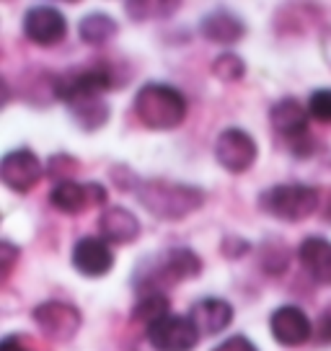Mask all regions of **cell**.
<instances>
[{"label": "cell", "instance_id": "cell-9", "mask_svg": "<svg viewBox=\"0 0 331 351\" xmlns=\"http://www.w3.org/2000/svg\"><path fill=\"white\" fill-rule=\"evenodd\" d=\"M215 158L228 173H246L249 168H254L256 158H259V145L246 130L228 127L218 134Z\"/></svg>", "mask_w": 331, "mask_h": 351}, {"label": "cell", "instance_id": "cell-4", "mask_svg": "<svg viewBox=\"0 0 331 351\" xmlns=\"http://www.w3.org/2000/svg\"><path fill=\"white\" fill-rule=\"evenodd\" d=\"M319 189L308 184H277L259 194V209L282 222H303L319 209Z\"/></svg>", "mask_w": 331, "mask_h": 351}, {"label": "cell", "instance_id": "cell-21", "mask_svg": "<svg viewBox=\"0 0 331 351\" xmlns=\"http://www.w3.org/2000/svg\"><path fill=\"white\" fill-rule=\"evenodd\" d=\"M166 315H171V302L166 295H143L137 297V302L133 307V323H143L145 328L158 323Z\"/></svg>", "mask_w": 331, "mask_h": 351}, {"label": "cell", "instance_id": "cell-18", "mask_svg": "<svg viewBox=\"0 0 331 351\" xmlns=\"http://www.w3.org/2000/svg\"><path fill=\"white\" fill-rule=\"evenodd\" d=\"M298 258L313 282L331 285V241L321 235H308L300 243Z\"/></svg>", "mask_w": 331, "mask_h": 351}, {"label": "cell", "instance_id": "cell-10", "mask_svg": "<svg viewBox=\"0 0 331 351\" xmlns=\"http://www.w3.org/2000/svg\"><path fill=\"white\" fill-rule=\"evenodd\" d=\"M45 173L42 160L29 147H16L0 160V181L16 194H29Z\"/></svg>", "mask_w": 331, "mask_h": 351}, {"label": "cell", "instance_id": "cell-25", "mask_svg": "<svg viewBox=\"0 0 331 351\" xmlns=\"http://www.w3.org/2000/svg\"><path fill=\"white\" fill-rule=\"evenodd\" d=\"M308 114L310 119L321 121V124H331V88H319L310 93Z\"/></svg>", "mask_w": 331, "mask_h": 351}, {"label": "cell", "instance_id": "cell-7", "mask_svg": "<svg viewBox=\"0 0 331 351\" xmlns=\"http://www.w3.org/2000/svg\"><path fill=\"white\" fill-rule=\"evenodd\" d=\"M32 318L36 328L42 330V336L49 341L65 343V341L76 339V333L83 326V313L70 302L62 300H47L32 310Z\"/></svg>", "mask_w": 331, "mask_h": 351}, {"label": "cell", "instance_id": "cell-27", "mask_svg": "<svg viewBox=\"0 0 331 351\" xmlns=\"http://www.w3.org/2000/svg\"><path fill=\"white\" fill-rule=\"evenodd\" d=\"M19 258H21V248L19 245H13L11 241L0 243V282H8V276H11L13 266H16Z\"/></svg>", "mask_w": 331, "mask_h": 351}, {"label": "cell", "instance_id": "cell-14", "mask_svg": "<svg viewBox=\"0 0 331 351\" xmlns=\"http://www.w3.org/2000/svg\"><path fill=\"white\" fill-rule=\"evenodd\" d=\"M73 266L80 276H89V279H101L114 269V251L104 238H80L73 245Z\"/></svg>", "mask_w": 331, "mask_h": 351}, {"label": "cell", "instance_id": "cell-30", "mask_svg": "<svg viewBox=\"0 0 331 351\" xmlns=\"http://www.w3.org/2000/svg\"><path fill=\"white\" fill-rule=\"evenodd\" d=\"M212 351H259L254 346V341L246 339V336H231V339H225L222 343H218Z\"/></svg>", "mask_w": 331, "mask_h": 351}, {"label": "cell", "instance_id": "cell-15", "mask_svg": "<svg viewBox=\"0 0 331 351\" xmlns=\"http://www.w3.org/2000/svg\"><path fill=\"white\" fill-rule=\"evenodd\" d=\"M233 315L236 310L228 300H220V297H205L192 305L189 310V318L197 326L199 336H218L233 323Z\"/></svg>", "mask_w": 331, "mask_h": 351}, {"label": "cell", "instance_id": "cell-32", "mask_svg": "<svg viewBox=\"0 0 331 351\" xmlns=\"http://www.w3.org/2000/svg\"><path fill=\"white\" fill-rule=\"evenodd\" d=\"M326 219H329V222H331V207L326 209Z\"/></svg>", "mask_w": 331, "mask_h": 351}, {"label": "cell", "instance_id": "cell-29", "mask_svg": "<svg viewBox=\"0 0 331 351\" xmlns=\"http://www.w3.org/2000/svg\"><path fill=\"white\" fill-rule=\"evenodd\" d=\"M0 351H36L26 333H11L0 341Z\"/></svg>", "mask_w": 331, "mask_h": 351}, {"label": "cell", "instance_id": "cell-26", "mask_svg": "<svg viewBox=\"0 0 331 351\" xmlns=\"http://www.w3.org/2000/svg\"><path fill=\"white\" fill-rule=\"evenodd\" d=\"M78 173V163L73 155H52L49 158V165H47V176L55 178L57 184H65V181H73V176Z\"/></svg>", "mask_w": 331, "mask_h": 351}, {"label": "cell", "instance_id": "cell-13", "mask_svg": "<svg viewBox=\"0 0 331 351\" xmlns=\"http://www.w3.org/2000/svg\"><path fill=\"white\" fill-rule=\"evenodd\" d=\"M269 330H272V339L279 346L298 349V346L310 341V336H313V323H310V318L298 305H282L272 313Z\"/></svg>", "mask_w": 331, "mask_h": 351}, {"label": "cell", "instance_id": "cell-12", "mask_svg": "<svg viewBox=\"0 0 331 351\" xmlns=\"http://www.w3.org/2000/svg\"><path fill=\"white\" fill-rule=\"evenodd\" d=\"M49 202L62 215H83L91 207H99L106 202V189L96 181H86V184L65 181V184H55V189L49 191Z\"/></svg>", "mask_w": 331, "mask_h": 351}, {"label": "cell", "instance_id": "cell-2", "mask_svg": "<svg viewBox=\"0 0 331 351\" xmlns=\"http://www.w3.org/2000/svg\"><path fill=\"white\" fill-rule=\"evenodd\" d=\"M202 274V258L192 248L176 245L168 248L158 258L143 261L135 271V289L137 295H166V287L179 282H189Z\"/></svg>", "mask_w": 331, "mask_h": 351}, {"label": "cell", "instance_id": "cell-22", "mask_svg": "<svg viewBox=\"0 0 331 351\" xmlns=\"http://www.w3.org/2000/svg\"><path fill=\"white\" fill-rule=\"evenodd\" d=\"M212 75L218 77V80H222V83H238L246 75V62L236 52H222L212 62Z\"/></svg>", "mask_w": 331, "mask_h": 351}, {"label": "cell", "instance_id": "cell-8", "mask_svg": "<svg viewBox=\"0 0 331 351\" xmlns=\"http://www.w3.org/2000/svg\"><path fill=\"white\" fill-rule=\"evenodd\" d=\"M145 339L153 351H194L202 336L189 315H166L145 328Z\"/></svg>", "mask_w": 331, "mask_h": 351}, {"label": "cell", "instance_id": "cell-3", "mask_svg": "<svg viewBox=\"0 0 331 351\" xmlns=\"http://www.w3.org/2000/svg\"><path fill=\"white\" fill-rule=\"evenodd\" d=\"M187 96L168 83H145L135 96V114L148 130H176L187 119Z\"/></svg>", "mask_w": 331, "mask_h": 351}, {"label": "cell", "instance_id": "cell-16", "mask_svg": "<svg viewBox=\"0 0 331 351\" xmlns=\"http://www.w3.org/2000/svg\"><path fill=\"white\" fill-rule=\"evenodd\" d=\"M199 32L202 36L212 44H236L246 36V21H243L238 13L225 11V8H215V11L205 13L202 21H199Z\"/></svg>", "mask_w": 331, "mask_h": 351}, {"label": "cell", "instance_id": "cell-6", "mask_svg": "<svg viewBox=\"0 0 331 351\" xmlns=\"http://www.w3.org/2000/svg\"><path fill=\"white\" fill-rule=\"evenodd\" d=\"M269 121L282 137H285L293 153L295 155H308L313 150V137L308 134V106H303L298 99H279L269 109Z\"/></svg>", "mask_w": 331, "mask_h": 351}, {"label": "cell", "instance_id": "cell-1", "mask_svg": "<svg viewBox=\"0 0 331 351\" xmlns=\"http://www.w3.org/2000/svg\"><path fill=\"white\" fill-rule=\"evenodd\" d=\"M135 197L150 212L153 217L166 219V222H179L189 217L192 212L205 207L207 191L194 186V184H176V181H163V178H143Z\"/></svg>", "mask_w": 331, "mask_h": 351}, {"label": "cell", "instance_id": "cell-24", "mask_svg": "<svg viewBox=\"0 0 331 351\" xmlns=\"http://www.w3.org/2000/svg\"><path fill=\"white\" fill-rule=\"evenodd\" d=\"M287 263H290V253L282 243L277 241H266L262 245V266H264V271L269 274H279V271H285Z\"/></svg>", "mask_w": 331, "mask_h": 351}, {"label": "cell", "instance_id": "cell-31", "mask_svg": "<svg viewBox=\"0 0 331 351\" xmlns=\"http://www.w3.org/2000/svg\"><path fill=\"white\" fill-rule=\"evenodd\" d=\"M319 341L321 343H331V305L321 313L319 320Z\"/></svg>", "mask_w": 331, "mask_h": 351}, {"label": "cell", "instance_id": "cell-20", "mask_svg": "<svg viewBox=\"0 0 331 351\" xmlns=\"http://www.w3.org/2000/svg\"><path fill=\"white\" fill-rule=\"evenodd\" d=\"M70 114H73V121L83 132H96L101 130L106 121H109V104L104 101V96H96V99H83L67 106Z\"/></svg>", "mask_w": 331, "mask_h": 351}, {"label": "cell", "instance_id": "cell-23", "mask_svg": "<svg viewBox=\"0 0 331 351\" xmlns=\"http://www.w3.org/2000/svg\"><path fill=\"white\" fill-rule=\"evenodd\" d=\"M179 3H124V13L133 21H148V19H166L179 11Z\"/></svg>", "mask_w": 331, "mask_h": 351}, {"label": "cell", "instance_id": "cell-19", "mask_svg": "<svg viewBox=\"0 0 331 351\" xmlns=\"http://www.w3.org/2000/svg\"><path fill=\"white\" fill-rule=\"evenodd\" d=\"M117 32H119V23L114 21L111 16L99 11L89 13L83 21L78 23V36H80V42L89 44V47H101V44L111 42L117 36Z\"/></svg>", "mask_w": 331, "mask_h": 351}, {"label": "cell", "instance_id": "cell-28", "mask_svg": "<svg viewBox=\"0 0 331 351\" xmlns=\"http://www.w3.org/2000/svg\"><path fill=\"white\" fill-rule=\"evenodd\" d=\"M249 251H251V243L243 241V238H236V235H225L220 243V253L225 256V258H231V261L243 258Z\"/></svg>", "mask_w": 331, "mask_h": 351}, {"label": "cell", "instance_id": "cell-11", "mask_svg": "<svg viewBox=\"0 0 331 351\" xmlns=\"http://www.w3.org/2000/svg\"><path fill=\"white\" fill-rule=\"evenodd\" d=\"M23 36L36 47H55L67 36V21L55 5H34L23 16Z\"/></svg>", "mask_w": 331, "mask_h": 351}, {"label": "cell", "instance_id": "cell-17", "mask_svg": "<svg viewBox=\"0 0 331 351\" xmlns=\"http://www.w3.org/2000/svg\"><path fill=\"white\" fill-rule=\"evenodd\" d=\"M140 219L124 207H106L99 215V232L106 243L130 245L140 238Z\"/></svg>", "mask_w": 331, "mask_h": 351}, {"label": "cell", "instance_id": "cell-5", "mask_svg": "<svg viewBox=\"0 0 331 351\" xmlns=\"http://www.w3.org/2000/svg\"><path fill=\"white\" fill-rule=\"evenodd\" d=\"M114 86V75L109 67L91 65V67H76L52 77V96L62 101L65 106H73L83 99H96L104 96Z\"/></svg>", "mask_w": 331, "mask_h": 351}]
</instances>
